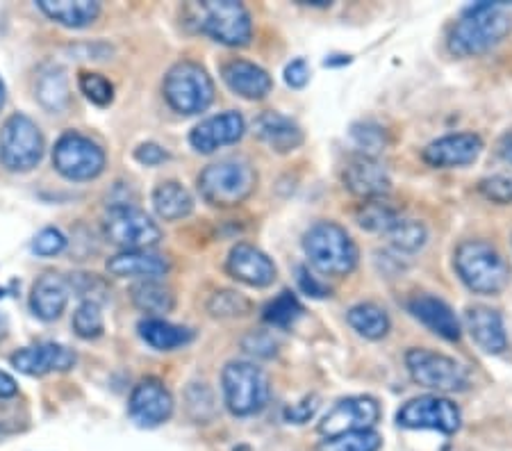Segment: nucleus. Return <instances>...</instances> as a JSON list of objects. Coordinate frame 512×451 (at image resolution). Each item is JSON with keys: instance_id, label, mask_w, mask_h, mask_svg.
<instances>
[{"instance_id": "f257e3e1", "label": "nucleus", "mask_w": 512, "mask_h": 451, "mask_svg": "<svg viewBox=\"0 0 512 451\" xmlns=\"http://www.w3.org/2000/svg\"><path fill=\"white\" fill-rule=\"evenodd\" d=\"M512 32L510 14L501 5L476 3L462 12L449 35V51L458 57H476L497 48Z\"/></svg>"}, {"instance_id": "f03ea898", "label": "nucleus", "mask_w": 512, "mask_h": 451, "mask_svg": "<svg viewBox=\"0 0 512 451\" xmlns=\"http://www.w3.org/2000/svg\"><path fill=\"white\" fill-rule=\"evenodd\" d=\"M303 251L310 265L324 276H349L360 260L358 244L335 221L310 226L303 235Z\"/></svg>"}, {"instance_id": "7ed1b4c3", "label": "nucleus", "mask_w": 512, "mask_h": 451, "mask_svg": "<svg viewBox=\"0 0 512 451\" xmlns=\"http://www.w3.org/2000/svg\"><path fill=\"white\" fill-rule=\"evenodd\" d=\"M258 187L253 164L242 158H228L208 164L198 176V192L214 208H233L244 203Z\"/></svg>"}, {"instance_id": "20e7f679", "label": "nucleus", "mask_w": 512, "mask_h": 451, "mask_svg": "<svg viewBox=\"0 0 512 451\" xmlns=\"http://www.w3.org/2000/svg\"><path fill=\"white\" fill-rule=\"evenodd\" d=\"M453 262H456L462 283L476 294H499L510 283V265L506 258L483 240L462 242Z\"/></svg>"}, {"instance_id": "39448f33", "label": "nucleus", "mask_w": 512, "mask_h": 451, "mask_svg": "<svg viewBox=\"0 0 512 451\" xmlns=\"http://www.w3.org/2000/svg\"><path fill=\"white\" fill-rule=\"evenodd\" d=\"M221 385H224L226 406L237 417L260 413L271 395L267 372L255 363H249V360L228 363L224 367V374H221Z\"/></svg>"}, {"instance_id": "423d86ee", "label": "nucleus", "mask_w": 512, "mask_h": 451, "mask_svg": "<svg viewBox=\"0 0 512 451\" xmlns=\"http://www.w3.org/2000/svg\"><path fill=\"white\" fill-rule=\"evenodd\" d=\"M198 30L224 46H246L253 37L249 10L237 0H205L192 7Z\"/></svg>"}, {"instance_id": "0eeeda50", "label": "nucleus", "mask_w": 512, "mask_h": 451, "mask_svg": "<svg viewBox=\"0 0 512 451\" xmlns=\"http://www.w3.org/2000/svg\"><path fill=\"white\" fill-rule=\"evenodd\" d=\"M164 98L178 114H201L214 101V82L201 64L178 62L164 76Z\"/></svg>"}, {"instance_id": "6e6552de", "label": "nucleus", "mask_w": 512, "mask_h": 451, "mask_svg": "<svg viewBox=\"0 0 512 451\" xmlns=\"http://www.w3.org/2000/svg\"><path fill=\"white\" fill-rule=\"evenodd\" d=\"M44 158V135L26 114H12L0 130V162L10 171H30Z\"/></svg>"}, {"instance_id": "1a4fd4ad", "label": "nucleus", "mask_w": 512, "mask_h": 451, "mask_svg": "<svg viewBox=\"0 0 512 451\" xmlns=\"http://www.w3.org/2000/svg\"><path fill=\"white\" fill-rule=\"evenodd\" d=\"M103 233L123 251H144L162 240V231L144 210L130 203L112 205L103 219Z\"/></svg>"}, {"instance_id": "9d476101", "label": "nucleus", "mask_w": 512, "mask_h": 451, "mask_svg": "<svg viewBox=\"0 0 512 451\" xmlns=\"http://www.w3.org/2000/svg\"><path fill=\"white\" fill-rule=\"evenodd\" d=\"M406 367L412 381L437 392H462L469 385L465 365L431 349H410L406 354Z\"/></svg>"}, {"instance_id": "9b49d317", "label": "nucleus", "mask_w": 512, "mask_h": 451, "mask_svg": "<svg viewBox=\"0 0 512 451\" xmlns=\"http://www.w3.org/2000/svg\"><path fill=\"white\" fill-rule=\"evenodd\" d=\"M53 164L64 178L92 180L103 174L105 153L94 139L80 133H66L57 139L53 149Z\"/></svg>"}, {"instance_id": "f8f14e48", "label": "nucleus", "mask_w": 512, "mask_h": 451, "mask_svg": "<svg viewBox=\"0 0 512 451\" xmlns=\"http://www.w3.org/2000/svg\"><path fill=\"white\" fill-rule=\"evenodd\" d=\"M396 422L406 429H431L453 436L460 429V408L442 395H424L410 399L396 413Z\"/></svg>"}, {"instance_id": "ddd939ff", "label": "nucleus", "mask_w": 512, "mask_h": 451, "mask_svg": "<svg viewBox=\"0 0 512 451\" xmlns=\"http://www.w3.org/2000/svg\"><path fill=\"white\" fill-rule=\"evenodd\" d=\"M381 420V404L374 397H346L328 410L319 422V433L326 438L353 431H374Z\"/></svg>"}, {"instance_id": "4468645a", "label": "nucleus", "mask_w": 512, "mask_h": 451, "mask_svg": "<svg viewBox=\"0 0 512 451\" xmlns=\"http://www.w3.org/2000/svg\"><path fill=\"white\" fill-rule=\"evenodd\" d=\"M128 415L142 429H155L173 415V397L160 379H144L135 385L128 401Z\"/></svg>"}, {"instance_id": "2eb2a0df", "label": "nucleus", "mask_w": 512, "mask_h": 451, "mask_svg": "<svg viewBox=\"0 0 512 451\" xmlns=\"http://www.w3.org/2000/svg\"><path fill=\"white\" fill-rule=\"evenodd\" d=\"M483 153V139L474 133H456L431 142L421 153L426 164L440 169L467 167L474 164Z\"/></svg>"}, {"instance_id": "dca6fc26", "label": "nucleus", "mask_w": 512, "mask_h": 451, "mask_svg": "<svg viewBox=\"0 0 512 451\" xmlns=\"http://www.w3.org/2000/svg\"><path fill=\"white\" fill-rule=\"evenodd\" d=\"M342 178L346 190L362 201L383 199L392 190L390 171L376 158H367V155H360L346 164Z\"/></svg>"}, {"instance_id": "f3484780", "label": "nucleus", "mask_w": 512, "mask_h": 451, "mask_svg": "<svg viewBox=\"0 0 512 451\" xmlns=\"http://www.w3.org/2000/svg\"><path fill=\"white\" fill-rule=\"evenodd\" d=\"M246 123L239 112H221L214 117L198 123L189 135V144L194 146L198 153H214L221 146L237 144L244 137Z\"/></svg>"}, {"instance_id": "a211bd4d", "label": "nucleus", "mask_w": 512, "mask_h": 451, "mask_svg": "<svg viewBox=\"0 0 512 451\" xmlns=\"http://www.w3.org/2000/svg\"><path fill=\"white\" fill-rule=\"evenodd\" d=\"M226 269L239 283L251 287H269L276 281L274 260H271L267 253L255 249L253 244L246 242H239L230 249Z\"/></svg>"}, {"instance_id": "6ab92c4d", "label": "nucleus", "mask_w": 512, "mask_h": 451, "mask_svg": "<svg viewBox=\"0 0 512 451\" xmlns=\"http://www.w3.org/2000/svg\"><path fill=\"white\" fill-rule=\"evenodd\" d=\"M12 365L19 369L21 374L28 376H46L51 372H66L76 365V354L71 349L62 347L55 342L35 344V347L19 349L12 356Z\"/></svg>"}, {"instance_id": "aec40b11", "label": "nucleus", "mask_w": 512, "mask_h": 451, "mask_svg": "<svg viewBox=\"0 0 512 451\" xmlns=\"http://www.w3.org/2000/svg\"><path fill=\"white\" fill-rule=\"evenodd\" d=\"M408 310L412 313V317L419 319L421 324L431 328V331L435 335H440V338L449 342L460 340L462 328L449 303H444L437 297H431V294H419V297H415L408 303Z\"/></svg>"}, {"instance_id": "412c9836", "label": "nucleus", "mask_w": 512, "mask_h": 451, "mask_svg": "<svg viewBox=\"0 0 512 451\" xmlns=\"http://www.w3.org/2000/svg\"><path fill=\"white\" fill-rule=\"evenodd\" d=\"M169 260L162 253L144 251H121L107 260V272L119 278H142V281H158L169 272Z\"/></svg>"}, {"instance_id": "4be33fe9", "label": "nucleus", "mask_w": 512, "mask_h": 451, "mask_svg": "<svg viewBox=\"0 0 512 451\" xmlns=\"http://www.w3.org/2000/svg\"><path fill=\"white\" fill-rule=\"evenodd\" d=\"M71 297V283L69 278L60 274H44L39 276L30 292V308L39 319L44 322H53V319L64 313L66 303Z\"/></svg>"}, {"instance_id": "5701e85b", "label": "nucleus", "mask_w": 512, "mask_h": 451, "mask_svg": "<svg viewBox=\"0 0 512 451\" xmlns=\"http://www.w3.org/2000/svg\"><path fill=\"white\" fill-rule=\"evenodd\" d=\"M255 135H258L271 151L292 153L303 144V130L294 119L280 112H262L253 123Z\"/></svg>"}, {"instance_id": "b1692460", "label": "nucleus", "mask_w": 512, "mask_h": 451, "mask_svg": "<svg viewBox=\"0 0 512 451\" xmlns=\"http://www.w3.org/2000/svg\"><path fill=\"white\" fill-rule=\"evenodd\" d=\"M221 76H224L230 92L246 98V101H262L271 92V87H274V80H271L267 71L246 60L228 62Z\"/></svg>"}, {"instance_id": "393cba45", "label": "nucleus", "mask_w": 512, "mask_h": 451, "mask_svg": "<svg viewBox=\"0 0 512 451\" xmlns=\"http://www.w3.org/2000/svg\"><path fill=\"white\" fill-rule=\"evenodd\" d=\"M467 328L474 342L485 354H501L508 347L506 326L499 310L487 306H472L467 310Z\"/></svg>"}, {"instance_id": "a878e982", "label": "nucleus", "mask_w": 512, "mask_h": 451, "mask_svg": "<svg viewBox=\"0 0 512 451\" xmlns=\"http://www.w3.org/2000/svg\"><path fill=\"white\" fill-rule=\"evenodd\" d=\"M39 10L66 28H85L101 14V5L94 0H39Z\"/></svg>"}, {"instance_id": "bb28decb", "label": "nucleus", "mask_w": 512, "mask_h": 451, "mask_svg": "<svg viewBox=\"0 0 512 451\" xmlns=\"http://www.w3.org/2000/svg\"><path fill=\"white\" fill-rule=\"evenodd\" d=\"M139 335L148 344V347L158 351H173L185 347L194 340V333L185 326H176L162 317H146L139 322Z\"/></svg>"}, {"instance_id": "cd10ccee", "label": "nucleus", "mask_w": 512, "mask_h": 451, "mask_svg": "<svg viewBox=\"0 0 512 451\" xmlns=\"http://www.w3.org/2000/svg\"><path fill=\"white\" fill-rule=\"evenodd\" d=\"M153 208L164 221H178L192 215L194 199L176 180H164L153 190Z\"/></svg>"}, {"instance_id": "c85d7f7f", "label": "nucleus", "mask_w": 512, "mask_h": 451, "mask_svg": "<svg viewBox=\"0 0 512 451\" xmlns=\"http://www.w3.org/2000/svg\"><path fill=\"white\" fill-rule=\"evenodd\" d=\"M132 303L142 310V313L151 317L167 315L176 306V297H173L171 287L160 281H139L130 287Z\"/></svg>"}, {"instance_id": "c756f323", "label": "nucleus", "mask_w": 512, "mask_h": 451, "mask_svg": "<svg viewBox=\"0 0 512 451\" xmlns=\"http://www.w3.org/2000/svg\"><path fill=\"white\" fill-rule=\"evenodd\" d=\"M346 319H349L353 331L367 340L385 338L392 326L390 315H387L381 306H376V303H358V306H353L349 310Z\"/></svg>"}, {"instance_id": "7c9ffc66", "label": "nucleus", "mask_w": 512, "mask_h": 451, "mask_svg": "<svg viewBox=\"0 0 512 451\" xmlns=\"http://www.w3.org/2000/svg\"><path fill=\"white\" fill-rule=\"evenodd\" d=\"M37 98L46 110L62 112L69 105V82L62 69L51 67L37 80Z\"/></svg>"}, {"instance_id": "2f4dec72", "label": "nucleus", "mask_w": 512, "mask_h": 451, "mask_svg": "<svg viewBox=\"0 0 512 451\" xmlns=\"http://www.w3.org/2000/svg\"><path fill=\"white\" fill-rule=\"evenodd\" d=\"M358 224L365 228L369 233H390L392 226L401 219V212L394 208V205L387 203L385 199H376V201H365L360 205L358 215Z\"/></svg>"}, {"instance_id": "473e14b6", "label": "nucleus", "mask_w": 512, "mask_h": 451, "mask_svg": "<svg viewBox=\"0 0 512 451\" xmlns=\"http://www.w3.org/2000/svg\"><path fill=\"white\" fill-rule=\"evenodd\" d=\"M387 237H390L394 249H399L403 253H415L426 244L428 231H426V226L421 224V221L401 217L392 226V231L387 233Z\"/></svg>"}, {"instance_id": "72a5a7b5", "label": "nucleus", "mask_w": 512, "mask_h": 451, "mask_svg": "<svg viewBox=\"0 0 512 451\" xmlns=\"http://www.w3.org/2000/svg\"><path fill=\"white\" fill-rule=\"evenodd\" d=\"M383 438L376 431H353L321 440L319 451H378Z\"/></svg>"}, {"instance_id": "f704fd0d", "label": "nucleus", "mask_w": 512, "mask_h": 451, "mask_svg": "<svg viewBox=\"0 0 512 451\" xmlns=\"http://www.w3.org/2000/svg\"><path fill=\"white\" fill-rule=\"evenodd\" d=\"M301 315H303L301 301L296 299L292 292L285 290V292H280L274 301L267 303L262 317H264V322L271 326L287 328V326H292Z\"/></svg>"}, {"instance_id": "c9c22d12", "label": "nucleus", "mask_w": 512, "mask_h": 451, "mask_svg": "<svg viewBox=\"0 0 512 451\" xmlns=\"http://www.w3.org/2000/svg\"><path fill=\"white\" fill-rule=\"evenodd\" d=\"M253 303L244 297L242 292L235 290H219L214 292L208 301V310L212 317L221 319H235V317H246L251 313Z\"/></svg>"}, {"instance_id": "e433bc0d", "label": "nucleus", "mask_w": 512, "mask_h": 451, "mask_svg": "<svg viewBox=\"0 0 512 451\" xmlns=\"http://www.w3.org/2000/svg\"><path fill=\"white\" fill-rule=\"evenodd\" d=\"M103 310L101 303L96 301H82L73 313V331H76L82 340H96L103 335Z\"/></svg>"}, {"instance_id": "4c0bfd02", "label": "nucleus", "mask_w": 512, "mask_h": 451, "mask_svg": "<svg viewBox=\"0 0 512 451\" xmlns=\"http://www.w3.org/2000/svg\"><path fill=\"white\" fill-rule=\"evenodd\" d=\"M78 87H80V92L89 98V101H92L94 105H101V108L110 105L114 98V85L105 76H101V73L82 71L78 78Z\"/></svg>"}, {"instance_id": "58836bf2", "label": "nucleus", "mask_w": 512, "mask_h": 451, "mask_svg": "<svg viewBox=\"0 0 512 451\" xmlns=\"http://www.w3.org/2000/svg\"><path fill=\"white\" fill-rule=\"evenodd\" d=\"M351 137L362 155L367 158H376L378 153L385 149V130L376 123H355L351 128Z\"/></svg>"}, {"instance_id": "ea45409f", "label": "nucleus", "mask_w": 512, "mask_h": 451, "mask_svg": "<svg viewBox=\"0 0 512 451\" xmlns=\"http://www.w3.org/2000/svg\"><path fill=\"white\" fill-rule=\"evenodd\" d=\"M478 190L485 196L487 201L499 203V205H510L512 203V176L499 174L492 178L481 180Z\"/></svg>"}, {"instance_id": "a19ab883", "label": "nucleus", "mask_w": 512, "mask_h": 451, "mask_svg": "<svg viewBox=\"0 0 512 451\" xmlns=\"http://www.w3.org/2000/svg\"><path fill=\"white\" fill-rule=\"evenodd\" d=\"M64 249H66V237L62 235V231H57V228H44V231L32 240V251L44 258L57 256V253H62Z\"/></svg>"}, {"instance_id": "79ce46f5", "label": "nucleus", "mask_w": 512, "mask_h": 451, "mask_svg": "<svg viewBox=\"0 0 512 451\" xmlns=\"http://www.w3.org/2000/svg\"><path fill=\"white\" fill-rule=\"evenodd\" d=\"M321 406V399L317 395H308L305 399H301L299 404H292L287 410H285V420L289 424H305L310 422L312 417H315V413Z\"/></svg>"}, {"instance_id": "37998d69", "label": "nucleus", "mask_w": 512, "mask_h": 451, "mask_svg": "<svg viewBox=\"0 0 512 451\" xmlns=\"http://www.w3.org/2000/svg\"><path fill=\"white\" fill-rule=\"evenodd\" d=\"M244 349L249 351V354H255V356H264V358H271L278 351V342L271 338L269 333L264 331H255L251 333L249 338L244 340Z\"/></svg>"}, {"instance_id": "c03bdc74", "label": "nucleus", "mask_w": 512, "mask_h": 451, "mask_svg": "<svg viewBox=\"0 0 512 451\" xmlns=\"http://www.w3.org/2000/svg\"><path fill=\"white\" fill-rule=\"evenodd\" d=\"M310 80V69L305 60H294L285 67V82L292 89H303Z\"/></svg>"}, {"instance_id": "a18cd8bd", "label": "nucleus", "mask_w": 512, "mask_h": 451, "mask_svg": "<svg viewBox=\"0 0 512 451\" xmlns=\"http://www.w3.org/2000/svg\"><path fill=\"white\" fill-rule=\"evenodd\" d=\"M135 158H137V162L146 164V167H158V164H162L164 160L169 158V153L164 151L160 144L146 142V144H142V146H139V149L135 151Z\"/></svg>"}, {"instance_id": "49530a36", "label": "nucleus", "mask_w": 512, "mask_h": 451, "mask_svg": "<svg viewBox=\"0 0 512 451\" xmlns=\"http://www.w3.org/2000/svg\"><path fill=\"white\" fill-rule=\"evenodd\" d=\"M299 285L305 294H310V297H315V299L330 297V287L317 281V278L308 272V267H299Z\"/></svg>"}, {"instance_id": "de8ad7c7", "label": "nucleus", "mask_w": 512, "mask_h": 451, "mask_svg": "<svg viewBox=\"0 0 512 451\" xmlns=\"http://www.w3.org/2000/svg\"><path fill=\"white\" fill-rule=\"evenodd\" d=\"M19 392V385L7 372H0V399H10Z\"/></svg>"}, {"instance_id": "09e8293b", "label": "nucleus", "mask_w": 512, "mask_h": 451, "mask_svg": "<svg viewBox=\"0 0 512 451\" xmlns=\"http://www.w3.org/2000/svg\"><path fill=\"white\" fill-rule=\"evenodd\" d=\"M499 155H501L503 160L512 164V130H508V133L501 137V142H499Z\"/></svg>"}, {"instance_id": "8fccbe9b", "label": "nucleus", "mask_w": 512, "mask_h": 451, "mask_svg": "<svg viewBox=\"0 0 512 451\" xmlns=\"http://www.w3.org/2000/svg\"><path fill=\"white\" fill-rule=\"evenodd\" d=\"M7 333H10V322H7L5 315H0V342L7 338Z\"/></svg>"}, {"instance_id": "3c124183", "label": "nucleus", "mask_w": 512, "mask_h": 451, "mask_svg": "<svg viewBox=\"0 0 512 451\" xmlns=\"http://www.w3.org/2000/svg\"><path fill=\"white\" fill-rule=\"evenodd\" d=\"M5 105V82L0 80V108H3Z\"/></svg>"}]
</instances>
